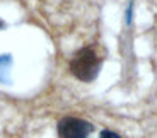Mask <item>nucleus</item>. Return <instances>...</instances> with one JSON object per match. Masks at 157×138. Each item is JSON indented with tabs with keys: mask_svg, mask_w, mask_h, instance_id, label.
<instances>
[{
	"mask_svg": "<svg viewBox=\"0 0 157 138\" xmlns=\"http://www.w3.org/2000/svg\"><path fill=\"white\" fill-rule=\"evenodd\" d=\"M5 28V22H4V21H2V19H0V31H2V29H4Z\"/></svg>",
	"mask_w": 157,
	"mask_h": 138,
	"instance_id": "obj_6",
	"label": "nucleus"
},
{
	"mask_svg": "<svg viewBox=\"0 0 157 138\" xmlns=\"http://www.w3.org/2000/svg\"><path fill=\"white\" fill-rule=\"evenodd\" d=\"M102 58L92 46H84L74 53L68 70L80 82H94L101 72Z\"/></svg>",
	"mask_w": 157,
	"mask_h": 138,
	"instance_id": "obj_1",
	"label": "nucleus"
},
{
	"mask_svg": "<svg viewBox=\"0 0 157 138\" xmlns=\"http://www.w3.org/2000/svg\"><path fill=\"white\" fill-rule=\"evenodd\" d=\"M10 63H12L10 55H0V82H7V79L2 75V72L9 73V67H10Z\"/></svg>",
	"mask_w": 157,
	"mask_h": 138,
	"instance_id": "obj_3",
	"label": "nucleus"
},
{
	"mask_svg": "<svg viewBox=\"0 0 157 138\" xmlns=\"http://www.w3.org/2000/svg\"><path fill=\"white\" fill-rule=\"evenodd\" d=\"M99 138H121V135L113 131V130H102L99 133Z\"/></svg>",
	"mask_w": 157,
	"mask_h": 138,
	"instance_id": "obj_4",
	"label": "nucleus"
},
{
	"mask_svg": "<svg viewBox=\"0 0 157 138\" xmlns=\"http://www.w3.org/2000/svg\"><path fill=\"white\" fill-rule=\"evenodd\" d=\"M132 19H133V2H130L128 9H126V24H132Z\"/></svg>",
	"mask_w": 157,
	"mask_h": 138,
	"instance_id": "obj_5",
	"label": "nucleus"
},
{
	"mask_svg": "<svg viewBox=\"0 0 157 138\" xmlns=\"http://www.w3.org/2000/svg\"><path fill=\"white\" fill-rule=\"evenodd\" d=\"M92 131H94L92 123L75 116H65L56 125L58 138H89Z\"/></svg>",
	"mask_w": 157,
	"mask_h": 138,
	"instance_id": "obj_2",
	"label": "nucleus"
}]
</instances>
